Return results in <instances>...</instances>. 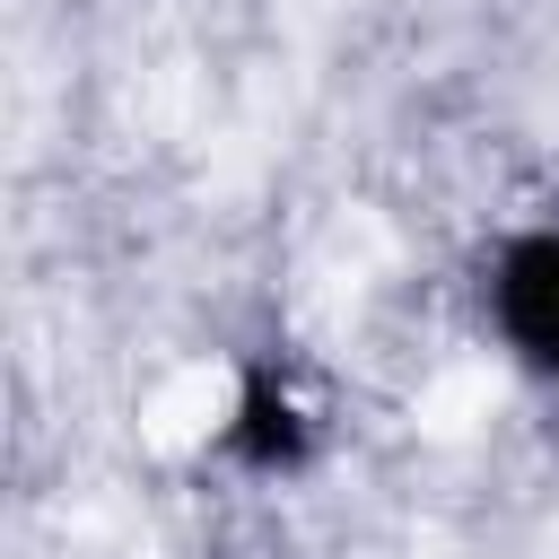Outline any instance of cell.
<instances>
[{
    "label": "cell",
    "mask_w": 559,
    "mask_h": 559,
    "mask_svg": "<svg viewBox=\"0 0 559 559\" xmlns=\"http://www.w3.org/2000/svg\"><path fill=\"white\" fill-rule=\"evenodd\" d=\"M498 306H507V332H515L542 367H559V236H542V245H524V253L507 262Z\"/></svg>",
    "instance_id": "1"
},
{
    "label": "cell",
    "mask_w": 559,
    "mask_h": 559,
    "mask_svg": "<svg viewBox=\"0 0 559 559\" xmlns=\"http://www.w3.org/2000/svg\"><path fill=\"white\" fill-rule=\"evenodd\" d=\"M236 445H245L253 463H280V454H297V419H288V402H280L271 384H253V393H245V428H236Z\"/></svg>",
    "instance_id": "2"
}]
</instances>
